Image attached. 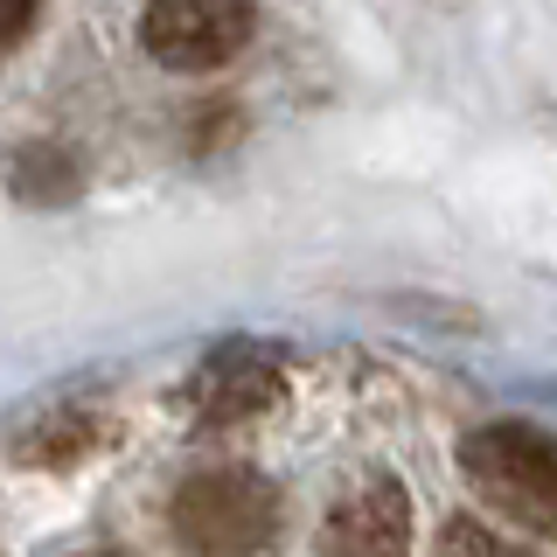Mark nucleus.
I'll use <instances>...</instances> for the list:
<instances>
[{
    "label": "nucleus",
    "mask_w": 557,
    "mask_h": 557,
    "mask_svg": "<svg viewBox=\"0 0 557 557\" xmlns=\"http://www.w3.org/2000/svg\"><path fill=\"white\" fill-rule=\"evenodd\" d=\"M467 481L522 530H557V440L536 425H487L460 446Z\"/></svg>",
    "instance_id": "nucleus-1"
},
{
    "label": "nucleus",
    "mask_w": 557,
    "mask_h": 557,
    "mask_svg": "<svg viewBox=\"0 0 557 557\" xmlns=\"http://www.w3.org/2000/svg\"><path fill=\"white\" fill-rule=\"evenodd\" d=\"M174 530H182V544L196 557H244L272 530V495H265V481L237 474V467H216V474H196L182 487Z\"/></svg>",
    "instance_id": "nucleus-2"
},
{
    "label": "nucleus",
    "mask_w": 557,
    "mask_h": 557,
    "mask_svg": "<svg viewBox=\"0 0 557 557\" xmlns=\"http://www.w3.org/2000/svg\"><path fill=\"white\" fill-rule=\"evenodd\" d=\"M251 35V8H153L147 14V49L174 70H209L223 57H237V42Z\"/></svg>",
    "instance_id": "nucleus-3"
},
{
    "label": "nucleus",
    "mask_w": 557,
    "mask_h": 557,
    "mask_svg": "<svg viewBox=\"0 0 557 557\" xmlns=\"http://www.w3.org/2000/svg\"><path fill=\"white\" fill-rule=\"evenodd\" d=\"M411 544V509L405 487L370 481L362 495H348L321 530V557H405Z\"/></svg>",
    "instance_id": "nucleus-4"
},
{
    "label": "nucleus",
    "mask_w": 557,
    "mask_h": 557,
    "mask_svg": "<svg viewBox=\"0 0 557 557\" xmlns=\"http://www.w3.org/2000/svg\"><path fill=\"white\" fill-rule=\"evenodd\" d=\"M440 557H516L502 536H487L481 522H453V530L440 536Z\"/></svg>",
    "instance_id": "nucleus-5"
},
{
    "label": "nucleus",
    "mask_w": 557,
    "mask_h": 557,
    "mask_svg": "<svg viewBox=\"0 0 557 557\" xmlns=\"http://www.w3.org/2000/svg\"><path fill=\"white\" fill-rule=\"evenodd\" d=\"M35 28V8H14V0H0V57H8L14 42Z\"/></svg>",
    "instance_id": "nucleus-6"
}]
</instances>
